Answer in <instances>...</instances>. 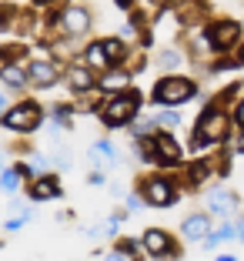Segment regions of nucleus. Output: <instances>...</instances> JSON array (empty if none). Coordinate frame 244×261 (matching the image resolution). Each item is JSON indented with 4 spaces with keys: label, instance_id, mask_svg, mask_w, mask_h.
<instances>
[{
    "label": "nucleus",
    "instance_id": "obj_25",
    "mask_svg": "<svg viewBox=\"0 0 244 261\" xmlns=\"http://www.w3.org/2000/svg\"><path fill=\"white\" fill-rule=\"evenodd\" d=\"M74 100H70V104H53L50 108V121H53V127H74Z\"/></svg>",
    "mask_w": 244,
    "mask_h": 261
},
{
    "label": "nucleus",
    "instance_id": "obj_2",
    "mask_svg": "<svg viewBox=\"0 0 244 261\" xmlns=\"http://www.w3.org/2000/svg\"><path fill=\"white\" fill-rule=\"evenodd\" d=\"M141 104H144L141 91H134V87H124V91L107 94L104 104H100V111H97V117H100V124H104L107 130L127 127V124L141 114Z\"/></svg>",
    "mask_w": 244,
    "mask_h": 261
},
{
    "label": "nucleus",
    "instance_id": "obj_15",
    "mask_svg": "<svg viewBox=\"0 0 244 261\" xmlns=\"http://www.w3.org/2000/svg\"><path fill=\"white\" fill-rule=\"evenodd\" d=\"M0 84L7 87V91H23V87H31V70H27V61L0 64Z\"/></svg>",
    "mask_w": 244,
    "mask_h": 261
},
{
    "label": "nucleus",
    "instance_id": "obj_20",
    "mask_svg": "<svg viewBox=\"0 0 244 261\" xmlns=\"http://www.w3.org/2000/svg\"><path fill=\"white\" fill-rule=\"evenodd\" d=\"M237 234H234V221H224V224H218V228H211V234H207L201 245L207 248V251H214V248H221L224 241H234Z\"/></svg>",
    "mask_w": 244,
    "mask_h": 261
},
{
    "label": "nucleus",
    "instance_id": "obj_30",
    "mask_svg": "<svg viewBox=\"0 0 244 261\" xmlns=\"http://www.w3.org/2000/svg\"><path fill=\"white\" fill-rule=\"evenodd\" d=\"M154 117H157V124L160 127H181V108H160V111H154Z\"/></svg>",
    "mask_w": 244,
    "mask_h": 261
},
{
    "label": "nucleus",
    "instance_id": "obj_16",
    "mask_svg": "<svg viewBox=\"0 0 244 261\" xmlns=\"http://www.w3.org/2000/svg\"><path fill=\"white\" fill-rule=\"evenodd\" d=\"M130 77H134V70H127V67H121V64H114L111 70L97 74V91H100V94L124 91V87H130Z\"/></svg>",
    "mask_w": 244,
    "mask_h": 261
},
{
    "label": "nucleus",
    "instance_id": "obj_14",
    "mask_svg": "<svg viewBox=\"0 0 244 261\" xmlns=\"http://www.w3.org/2000/svg\"><path fill=\"white\" fill-rule=\"evenodd\" d=\"M211 228H214L211 215H207V211H194V215L184 218V224H181V238H184V241H204L207 234H211Z\"/></svg>",
    "mask_w": 244,
    "mask_h": 261
},
{
    "label": "nucleus",
    "instance_id": "obj_8",
    "mask_svg": "<svg viewBox=\"0 0 244 261\" xmlns=\"http://www.w3.org/2000/svg\"><path fill=\"white\" fill-rule=\"evenodd\" d=\"M141 245H144V254L154 261H168V258H181L177 254V241L171 238L164 228H147L141 234Z\"/></svg>",
    "mask_w": 244,
    "mask_h": 261
},
{
    "label": "nucleus",
    "instance_id": "obj_5",
    "mask_svg": "<svg viewBox=\"0 0 244 261\" xmlns=\"http://www.w3.org/2000/svg\"><path fill=\"white\" fill-rule=\"evenodd\" d=\"M91 10L84 7V4H67V7L57 10V27L53 31L64 34V37H84V34H91Z\"/></svg>",
    "mask_w": 244,
    "mask_h": 261
},
{
    "label": "nucleus",
    "instance_id": "obj_23",
    "mask_svg": "<svg viewBox=\"0 0 244 261\" xmlns=\"http://www.w3.org/2000/svg\"><path fill=\"white\" fill-rule=\"evenodd\" d=\"M151 64H154V67H160V70H171V74H174V70L184 64V54L177 50V47H164V50H157V54H154Z\"/></svg>",
    "mask_w": 244,
    "mask_h": 261
},
{
    "label": "nucleus",
    "instance_id": "obj_38",
    "mask_svg": "<svg viewBox=\"0 0 244 261\" xmlns=\"http://www.w3.org/2000/svg\"><path fill=\"white\" fill-rule=\"evenodd\" d=\"M234 234H237V241H244V215L234 218Z\"/></svg>",
    "mask_w": 244,
    "mask_h": 261
},
{
    "label": "nucleus",
    "instance_id": "obj_1",
    "mask_svg": "<svg viewBox=\"0 0 244 261\" xmlns=\"http://www.w3.org/2000/svg\"><path fill=\"white\" fill-rule=\"evenodd\" d=\"M228 134H231V114H228V108H221L218 100H211V104L201 111L198 124H194L191 151L194 154H204V151H211L214 144H224Z\"/></svg>",
    "mask_w": 244,
    "mask_h": 261
},
{
    "label": "nucleus",
    "instance_id": "obj_32",
    "mask_svg": "<svg viewBox=\"0 0 244 261\" xmlns=\"http://www.w3.org/2000/svg\"><path fill=\"white\" fill-rule=\"evenodd\" d=\"M34 218V211H17V215H10L7 218V224H4V231H7V234H17V231L23 228V224L31 221Z\"/></svg>",
    "mask_w": 244,
    "mask_h": 261
},
{
    "label": "nucleus",
    "instance_id": "obj_4",
    "mask_svg": "<svg viewBox=\"0 0 244 261\" xmlns=\"http://www.w3.org/2000/svg\"><path fill=\"white\" fill-rule=\"evenodd\" d=\"M0 124H4L10 134H20V138H27V134L40 130V124H44V108H40L37 100L23 97V100H17V104H10V108L4 111Z\"/></svg>",
    "mask_w": 244,
    "mask_h": 261
},
{
    "label": "nucleus",
    "instance_id": "obj_31",
    "mask_svg": "<svg viewBox=\"0 0 244 261\" xmlns=\"http://www.w3.org/2000/svg\"><path fill=\"white\" fill-rule=\"evenodd\" d=\"M17 14H20V7H14V4H0V31H4V34L14 31Z\"/></svg>",
    "mask_w": 244,
    "mask_h": 261
},
{
    "label": "nucleus",
    "instance_id": "obj_11",
    "mask_svg": "<svg viewBox=\"0 0 244 261\" xmlns=\"http://www.w3.org/2000/svg\"><path fill=\"white\" fill-rule=\"evenodd\" d=\"M64 194L61 181H57V174H50V171H44V174H34L31 181H27V198L34 201V204H40V201H57Z\"/></svg>",
    "mask_w": 244,
    "mask_h": 261
},
{
    "label": "nucleus",
    "instance_id": "obj_28",
    "mask_svg": "<svg viewBox=\"0 0 244 261\" xmlns=\"http://www.w3.org/2000/svg\"><path fill=\"white\" fill-rule=\"evenodd\" d=\"M23 57H27V44H20V40L0 44V64H14V61H23Z\"/></svg>",
    "mask_w": 244,
    "mask_h": 261
},
{
    "label": "nucleus",
    "instance_id": "obj_35",
    "mask_svg": "<svg viewBox=\"0 0 244 261\" xmlns=\"http://www.w3.org/2000/svg\"><path fill=\"white\" fill-rule=\"evenodd\" d=\"M87 185H94V188H97V185H107V171H100V168H94V171H91V174H87Z\"/></svg>",
    "mask_w": 244,
    "mask_h": 261
},
{
    "label": "nucleus",
    "instance_id": "obj_41",
    "mask_svg": "<svg viewBox=\"0 0 244 261\" xmlns=\"http://www.w3.org/2000/svg\"><path fill=\"white\" fill-rule=\"evenodd\" d=\"M114 4H117V7H121V10H127V14H130V10H134V0H114Z\"/></svg>",
    "mask_w": 244,
    "mask_h": 261
},
{
    "label": "nucleus",
    "instance_id": "obj_6",
    "mask_svg": "<svg viewBox=\"0 0 244 261\" xmlns=\"http://www.w3.org/2000/svg\"><path fill=\"white\" fill-rule=\"evenodd\" d=\"M138 191L144 194L147 207H171V204H177V185L171 181V177H164V174L144 177V181L138 185Z\"/></svg>",
    "mask_w": 244,
    "mask_h": 261
},
{
    "label": "nucleus",
    "instance_id": "obj_22",
    "mask_svg": "<svg viewBox=\"0 0 244 261\" xmlns=\"http://www.w3.org/2000/svg\"><path fill=\"white\" fill-rule=\"evenodd\" d=\"M40 23H44V20H40V17L37 14H34V10H20V14H17V23H14V31H10V34H17V37H31V34H37V27H40Z\"/></svg>",
    "mask_w": 244,
    "mask_h": 261
},
{
    "label": "nucleus",
    "instance_id": "obj_3",
    "mask_svg": "<svg viewBox=\"0 0 244 261\" xmlns=\"http://www.w3.org/2000/svg\"><path fill=\"white\" fill-rule=\"evenodd\" d=\"M198 97V84L191 77H181V74H168L154 81L151 87V104L154 108H184L187 100Z\"/></svg>",
    "mask_w": 244,
    "mask_h": 261
},
{
    "label": "nucleus",
    "instance_id": "obj_29",
    "mask_svg": "<svg viewBox=\"0 0 244 261\" xmlns=\"http://www.w3.org/2000/svg\"><path fill=\"white\" fill-rule=\"evenodd\" d=\"M201 17H204V4H187V7H181V14H177V23L181 27H194V23H201Z\"/></svg>",
    "mask_w": 244,
    "mask_h": 261
},
{
    "label": "nucleus",
    "instance_id": "obj_27",
    "mask_svg": "<svg viewBox=\"0 0 244 261\" xmlns=\"http://www.w3.org/2000/svg\"><path fill=\"white\" fill-rule=\"evenodd\" d=\"M104 50L111 54V61H114V64H124V61H127L130 44H127V40H121V37H104Z\"/></svg>",
    "mask_w": 244,
    "mask_h": 261
},
{
    "label": "nucleus",
    "instance_id": "obj_10",
    "mask_svg": "<svg viewBox=\"0 0 244 261\" xmlns=\"http://www.w3.org/2000/svg\"><path fill=\"white\" fill-rule=\"evenodd\" d=\"M204 31L214 44V54H231V50L241 44V23L237 20H214Z\"/></svg>",
    "mask_w": 244,
    "mask_h": 261
},
{
    "label": "nucleus",
    "instance_id": "obj_9",
    "mask_svg": "<svg viewBox=\"0 0 244 261\" xmlns=\"http://www.w3.org/2000/svg\"><path fill=\"white\" fill-rule=\"evenodd\" d=\"M27 70H31V87H53L61 84L64 74H67V64H61L57 57H40V61H31L27 64Z\"/></svg>",
    "mask_w": 244,
    "mask_h": 261
},
{
    "label": "nucleus",
    "instance_id": "obj_33",
    "mask_svg": "<svg viewBox=\"0 0 244 261\" xmlns=\"http://www.w3.org/2000/svg\"><path fill=\"white\" fill-rule=\"evenodd\" d=\"M141 20H127V23H121V31H117V37L121 40H127V44H134V40H141Z\"/></svg>",
    "mask_w": 244,
    "mask_h": 261
},
{
    "label": "nucleus",
    "instance_id": "obj_19",
    "mask_svg": "<svg viewBox=\"0 0 244 261\" xmlns=\"http://www.w3.org/2000/svg\"><path fill=\"white\" fill-rule=\"evenodd\" d=\"M211 174H214L211 161H204V158H201V161H191L187 168H184V185L187 188H201Z\"/></svg>",
    "mask_w": 244,
    "mask_h": 261
},
{
    "label": "nucleus",
    "instance_id": "obj_43",
    "mask_svg": "<svg viewBox=\"0 0 244 261\" xmlns=\"http://www.w3.org/2000/svg\"><path fill=\"white\" fill-rule=\"evenodd\" d=\"M34 7H53V4H57V0H31Z\"/></svg>",
    "mask_w": 244,
    "mask_h": 261
},
{
    "label": "nucleus",
    "instance_id": "obj_44",
    "mask_svg": "<svg viewBox=\"0 0 244 261\" xmlns=\"http://www.w3.org/2000/svg\"><path fill=\"white\" fill-rule=\"evenodd\" d=\"M7 168V151H4V147H0V171Z\"/></svg>",
    "mask_w": 244,
    "mask_h": 261
},
{
    "label": "nucleus",
    "instance_id": "obj_36",
    "mask_svg": "<svg viewBox=\"0 0 244 261\" xmlns=\"http://www.w3.org/2000/svg\"><path fill=\"white\" fill-rule=\"evenodd\" d=\"M234 124H237V127H244V97L234 104Z\"/></svg>",
    "mask_w": 244,
    "mask_h": 261
},
{
    "label": "nucleus",
    "instance_id": "obj_26",
    "mask_svg": "<svg viewBox=\"0 0 244 261\" xmlns=\"http://www.w3.org/2000/svg\"><path fill=\"white\" fill-rule=\"evenodd\" d=\"M20 185H23V174L17 168H4V171H0V191H4V194H17Z\"/></svg>",
    "mask_w": 244,
    "mask_h": 261
},
{
    "label": "nucleus",
    "instance_id": "obj_34",
    "mask_svg": "<svg viewBox=\"0 0 244 261\" xmlns=\"http://www.w3.org/2000/svg\"><path fill=\"white\" fill-rule=\"evenodd\" d=\"M147 201H144V194L141 191H134V194H127V201H124V207H127V215H134V211H141Z\"/></svg>",
    "mask_w": 244,
    "mask_h": 261
},
{
    "label": "nucleus",
    "instance_id": "obj_18",
    "mask_svg": "<svg viewBox=\"0 0 244 261\" xmlns=\"http://www.w3.org/2000/svg\"><path fill=\"white\" fill-rule=\"evenodd\" d=\"M84 64H87V67H94L97 74H104V70H111V67H114L111 54L104 50V40H91V44L84 47Z\"/></svg>",
    "mask_w": 244,
    "mask_h": 261
},
{
    "label": "nucleus",
    "instance_id": "obj_21",
    "mask_svg": "<svg viewBox=\"0 0 244 261\" xmlns=\"http://www.w3.org/2000/svg\"><path fill=\"white\" fill-rule=\"evenodd\" d=\"M187 54H191L194 61H207V57L214 54V44H211V37H207V31H198L187 40Z\"/></svg>",
    "mask_w": 244,
    "mask_h": 261
},
{
    "label": "nucleus",
    "instance_id": "obj_42",
    "mask_svg": "<svg viewBox=\"0 0 244 261\" xmlns=\"http://www.w3.org/2000/svg\"><path fill=\"white\" fill-rule=\"evenodd\" d=\"M234 64H244V37H241V44H237V54H234Z\"/></svg>",
    "mask_w": 244,
    "mask_h": 261
},
{
    "label": "nucleus",
    "instance_id": "obj_39",
    "mask_svg": "<svg viewBox=\"0 0 244 261\" xmlns=\"http://www.w3.org/2000/svg\"><path fill=\"white\" fill-rule=\"evenodd\" d=\"M234 151H237V154H244V127L237 130V138H234Z\"/></svg>",
    "mask_w": 244,
    "mask_h": 261
},
{
    "label": "nucleus",
    "instance_id": "obj_17",
    "mask_svg": "<svg viewBox=\"0 0 244 261\" xmlns=\"http://www.w3.org/2000/svg\"><path fill=\"white\" fill-rule=\"evenodd\" d=\"M87 158H91V164L100 168V171H111V168L121 164V154H117V147L111 144V141H94V144L87 147Z\"/></svg>",
    "mask_w": 244,
    "mask_h": 261
},
{
    "label": "nucleus",
    "instance_id": "obj_40",
    "mask_svg": "<svg viewBox=\"0 0 244 261\" xmlns=\"http://www.w3.org/2000/svg\"><path fill=\"white\" fill-rule=\"evenodd\" d=\"M154 10H164V7H171V0H147Z\"/></svg>",
    "mask_w": 244,
    "mask_h": 261
},
{
    "label": "nucleus",
    "instance_id": "obj_24",
    "mask_svg": "<svg viewBox=\"0 0 244 261\" xmlns=\"http://www.w3.org/2000/svg\"><path fill=\"white\" fill-rule=\"evenodd\" d=\"M111 261H117V258H147L144 254V245L141 241H130V238H117V248L111 254H107Z\"/></svg>",
    "mask_w": 244,
    "mask_h": 261
},
{
    "label": "nucleus",
    "instance_id": "obj_12",
    "mask_svg": "<svg viewBox=\"0 0 244 261\" xmlns=\"http://www.w3.org/2000/svg\"><path fill=\"white\" fill-rule=\"evenodd\" d=\"M237 204H241V198L234 191H228V188H211L204 194V211L211 218H231L237 211Z\"/></svg>",
    "mask_w": 244,
    "mask_h": 261
},
{
    "label": "nucleus",
    "instance_id": "obj_7",
    "mask_svg": "<svg viewBox=\"0 0 244 261\" xmlns=\"http://www.w3.org/2000/svg\"><path fill=\"white\" fill-rule=\"evenodd\" d=\"M151 147H154V164L157 168H177V164H184V147L168 127H160L151 134Z\"/></svg>",
    "mask_w": 244,
    "mask_h": 261
},
{
    "label": "nucleus",
    "instance_id": "obj_37",
    "mask_svg": "<svg viewBox=\"0 0 244 261\" xmlns=\"http://www.w3.org/2000/svg\"><path fill=\"white\" fill-rule=\"evenodd\" d=\"M10 108V94H7V87L0 84V117H4V111Z\"/></svg>",
    "mask_w": 244,
    "mask_h": 261
},
{
    "label": "nucleus",
    "instance_id": "obj_13",
    "mask_svg": "<svg viewBox=\"0 0 244 261\" xmlns=\"http://www.w3.org/2000/svg\"><path fill=\"white\" fill-rule=\"evenodd\" d=\"M67 87L70 94H87V91H97V70L87 67V64H67Z\"/></svg>",
    "mask_w": 244,
    "mask_h": 261
},
{
    "label": "nucleus",
    "instance_id": "obj_45",
    "mask_svg": "<svg viewBox=\"0 0 244 261\" xmlns=\"http://www.w3.org/2000/svg\"><path fill=\"white\" fill-rule=\"evenodd\" d=\"M171 4H184V0H171Z\"/></svg>",
    "mask_w": 244,
    "mask_h": 261
}]
</instances>
